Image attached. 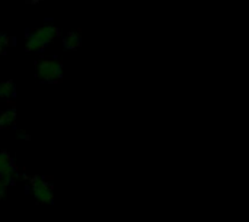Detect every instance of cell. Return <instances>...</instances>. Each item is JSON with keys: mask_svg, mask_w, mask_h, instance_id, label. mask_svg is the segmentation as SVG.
Returning a JSON list of instances; mask_svg holds the SVG:
<instances>
[{"mask_svg": "<svg viewBox=\"0 0 249 222\" xmlns=\"http://www.w3.org/2000/svg\"><path fill=\"white\" fill-rule=\"evenodd\" d=\"M36 77L45 83H57L63 77V67L55 60H42L35 67Z\"/></svg>", "mask_w": 249, "mask_h": 222, "instance_id": "obj_1", "label": "cell"}, {"mask_svg": "<svg viewBox=\"0 0 249 222\" xmlns=\"http://www.w3.org/2000/svg\"><path fill=\"white\" fill-rule=\"evenodd\" d=\"M28 182H29V188H31V192L34 195V198L39 204H53V201H54L53 186L47 180L35 176V177L28 179Z\"/></svg>", "mask_w": 249, "mask_h": 222, "instance_id": "obj_2", "label": "cell"}, {"mask_svg": "<svg viewBox=\"0 0 249 222\" xmlns=\"http://www.w3.org/2000/svg\"><path fill=\"white\" fill-rule=\"evenodd\" d=\"M31 36L35 42H38L42 48H45L48 44H51L57 36H58V28L54 25H45L39 29H36L35 32H32Z\"/></svg>", "mask_w": 249, "mask_h": 222, "instance_id": "obj_3", "label": "cell"}, {"mask_svg": "<svg viewBox=\"0 0 249 222\" xmlns=\"http://www.w3.org/2000/svg\"><path fill=\"white\" fill-rule=\"evenodd\" d=\"M18 176V167L7 151H0V179L13 182Z\"/></svg>", "mask_w": 249, "mask_h": 222, "instance_id": "obj_4", "label": "cell"}, {"mask_svg": "<svg viewBox=\"0 0 249 222\" xmlns=\"http://www.w3.org/2000/svg\"><path fill=\"white\" fill-rule=\"evenodd\" d=\"M63 44H64V47H66L67 49H76V48H79L80 44H82V36H80L79 32H69V33L64 36Z\"/></svg>", "mask_w": 249, "mask_h": 222, "instance_id": "obj_5", "label": "cell"}, {"mask_svg": "<svg viewBox=\"0 0 249 222\" xmlns=\"http://www.w3.org/2000/svg\"><path fill=\"white\" fill-rule=\"evenodd\" d=\"M15 119H16V113H15L13 109L0 112V129L10 128L15 124Z\"/></svg>", "mask_w": 249, "mask_h": 222, "instance_id": "obj_6", "label": "cell"}, {"mask_svg": "<svg viewBox=\"0 0 249 222\" xmlns=\"http://www.w3.org/2000/svg\"><path fill=\"white\" fill-rule=\"evenodd\" d=\"M15 92V83L12 80H6L0 83V97H10Z\"/></svg>", "mask_w": 249, "mask_h": 222, "instance_id": "obj_7", "label": "cell"}, {"mask_svg": "<svg viewBox=\"0 0 249 222\" xmlns=\"http://www.w3.org/2000/svg\"><path fill=\"white\" fill-rule=\"evenodd\" d=\"M10 180H6V179H0V199L4 198V195L7 193V189L10 186Z\"/></svg>", "mask_w": 249, "mask_h": 222, "instance_id": "obj_8", "label": "cell"}, {"mask_svg": "<svg viewBox=\"0 0 249 222\" xmlns=\"http://www.w3.org/2000/svg\"><path fill=\"white\" fill-rule=\"evenodd\" d=\"M7 44H9V38H7V36H4V35H0V54H3V52H4V49H6Z\"/></svg>", "mask_w": 249, "mask_h": 222, "instance_id": "obj_9", "label": "cell"}, {"mask_svg": "<svg viewBox=\"0 0 249 222\" xmlns=\"http://www.w3.org/2000/svg\"><path fill=\"white\" fill-rule=\"evenodd\" d=\"M28 1H31V3H38V1H41V0H28Z\"/></svg>", "mask_w": 249, "mask_h": 222, "instance_id": "obj_10", "label": "cell"}]
</instances>
